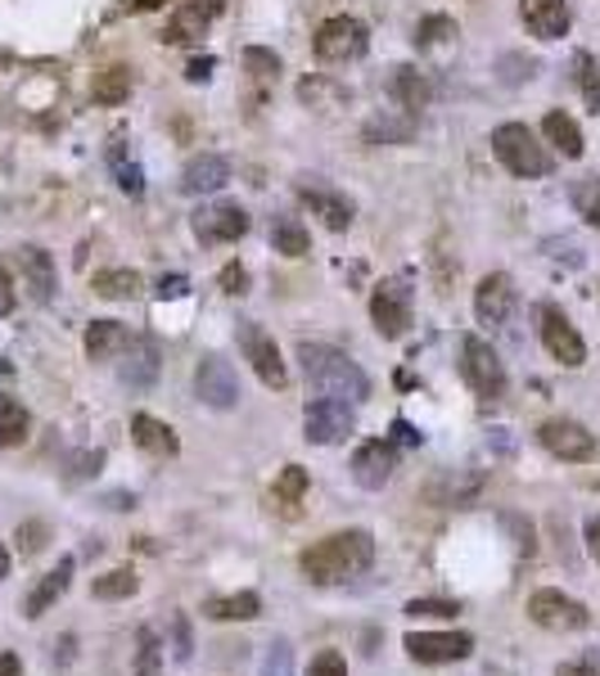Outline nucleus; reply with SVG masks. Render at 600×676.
<instances>
[{
    "label": "nucleus",
    "instance_id": "nucleus-1",
    "mask_svg": "<svg viewBox=\"0 0 600 676\" xmlns=\"http://www.w3.org/2000/svg\"><path fill=\"white\" fill-rule=\"evenodd\" d=\"M370 564H375V536L366 528H348V532H335V536H321L316 546H307L298 555L303 577L316 582V586L348 582V577L366 573Z\"/></svg>",
    "mask_w": 600,
    "mask_h": 676
},
{
    "label": "nucleus",
    "instance_id": "nucleus-29",
    "mask_svg": "<svg viewBox=\"0 0 600 676\" xmlns=\"http://www.w3.org/2000/svg\"><path fill=\"white\" fill-rule=\"evenodd\" d=\"M32 433V416L23 411V401H14L10 392H0V451L23 447Z\"/></svg>",
    "mask_w": 600,
    "mask_h": 676
},
{
    "label": "nucleus",
    "instance_id": "nucleus-45",
    "mask_svg": "<svg viewBox=\"0 0 600 676\" xmlns=\"http://www.w3.org/2000/svg\"><path fill=\"white\" fill-rule=\"evenodd\" d=\"M307 676H348V663H344V654H335V649H321V654L312 658Z\"/></svg>",
    "mask_w": 600,
    "mask_h": 676
},
{
    "label": "nucleus",
    "instance_id": "nucleus-55",
    "mask_svg": "<svg viewBox=\"0 0 600 676\" xmlns=\"http://www.w3.org/2000/svg\"><path fill=\"white\" fill-rule=\"evenodd\" d=\"M0 676H23V658L19 654H0Z\"/></svg>",
    "mask_w": 600,
    "mask_h": 676
},
{
    "label": "nucleus",
    "instance_id": "nucleus-23",
    "mask_svg": "<svg viewBox=\"0 0 600 676\" xmlns=\"http://www.w3.org/2000/svg\"><path fill=\"white\" fill-rule=\"evenodd\" d=\"M226 181H231V163L222 154H199L181 172V190L185 194H217Z\"/></svg>",
    "mask_w": 600,
    "mask_h": 676
},
{
    "label": "nucleus",
    "instance_id": "nucleus-9",
    "mask_svg": "<svg viewBox=\"0 0 600 676\" xmlns=\"http://www.w3.org/2000/svg\"><path fill=\"white\" fill-rule=\"evenodd\" d=\"M194 392L204 406H213V411H231V406L240 401V375L226 357L209 352L204 361L194 366Z\"/></svg>",
    "mask_w": 600,
    "mask_h": 676
},
{
    "label": "nucleus",
    "instance_id": "nucleus-47",
    "mask_svg": "<svg viewBox=\"0 0 600 676\" xmlns=\"http://www.w3.org/2000/svg\"><path fill=\"white\" fill-rule=\"evenodd\" d=\"M501 523L515 532V551H519V555H532V551H538V541H532V528H528L519 514H501Z\"/></svg>",
    "mask_w": 600,
    "mask_h": 676
},
{
    "label": "nucleus",
    "instance_id": "nucleus-13",
    "mask_svg": "<svg viewBox=\"0 0 600 676\" xmlns=\"http://www.w3.org/2000/svg\"><path fill=\"white\" fill-rule=\"evenodd\" d=\"M190 226L204 244H235L240 235H248V213L240 203H209L190 217Z\"/></svg>",
    "mask_w": 600,
    "mask_h": 676
},
{
    "label": "nucleus",
    "instance_id": "nucleus-21",
    "mask_svg": "<svg viewBox=\"0 0 600 676\" xmlns=\"http://www.w3.org/2000/svg\"><path fill=\"white\" fill-rule=\"evenodd\" d=\"M159 370H163V361H159V344H154V338H131V352L122 361V383L131 392H145V388H154Z\"/></svg>",
    "mask_w": 600,
    "mask_h": 676
},
{
    "label": "nucleus",
    "instance_id": "nucleus-50",
    "mask_svg": "<svg viewBox=\"0 0 600 676\" xmlns=\"http://www.w3.org/2000/svg\"><path fill=\"white\" fill-rule=\"evenodd\" d=\"M41 541H45V528H41V523H23V528H19V546H23V555H37Z\"/></svg>",
    "mask_w": 600,
    "mask_h": 676
},
{
    "label": "nucleus",
    "instance_id": "nucleus-20",
    "mask_svg": "<svg viewBox=\"0 0 600 676\" xmlns=\"http://www.w3.org/2000/svg\"><path fill=\"white\" fill-rule=\"evenodd\" d=\"M298 198H303V208H312V217H321L325 231H348L353 226V203L335 190H325V185H298Z\"/></svg>",
    "mask_w": 600,
    "mask_h": 676
},
{
    "label": "nucleus",
    "instance_id": "nucleus-33",
    "mask_svg": "<svg viewBox=\"0 0 600 676\" xmlns=\"http://www.w3.org/2000/svg\"><path fill=\"white\" fill-rule=\"evenodd\" d=\"M91 289L100 294V298H109V303H118V298H136L141 294V276L131 266H113V270H100V276L91 280Z\"/></svg>",
    "mask_w": 600,
    "mask_h": 676
},
{
    "label": "nucleus",
    "instance_id": "nucleus-4",
    "mask_svg": "<svg viewBox=\"0 0 600 676\" xmlns=\"http://www.w3.org/2000/svg\"><path fill=\"white\" fill-rule=\"evenodd\" d=\"M460 379L470 383V392L475 397H484V401H497V397H506V361L497 357V348L492 344H484L479 334H465L460 338Z\"/></svg>",
    "mask_w": 600,
    "mask_h": 676
},
{
    "label": "nucleus",
    "instance_id": "nucleus-54",
    "mask_svg": "<svg viewBox=\"0 0 600 676\" xmlns=\"http://www.w3.org/2000/svg\"><path fill=\"white\" fill-rule=\"evenodd\" d=\"M587 551H591V560L600 564V514L587 519Z\"/></svg>",
    "mask_w": 600,
    "mask_h": 676
},
{
    "label": "nucleus",
    "instance_id": "nucleus-28",
    "mask_svg": "<svg viewBox=\"0 0 600 676\" xmlns=\"http://www.w3.org/2000/svg\"><path fill=\"white\" fill-rule=\"evenodd\" d=\"M131 438H136V447L141 451H150V455H176L181 451V442H176V433L163 424V420H154V416H131Z\"/></svg>",
    "mask_w": 600,
    "mask_h": 676
},
{
    "label": "nucleus",
    "instance_id": "nucleus-36",
    "mask_svg": "<svg viewBox=\"0 0 600 676\" xmlns=\"http://www.w3.org/2000/svg\"><path fill=\"white\" fill-rule=\"evenodd\" d=\"M573 208H578V217H582L587 226L600 231V176H582V181L573 185Z\"/></svg>",
    "mask_w": 600,
    "mask_h": 676
},
{
    "label": "nucleus",
    "instance_id": "nucleus-42",
    "mask_svg": "<svg viewBox=\"0 0 600 676\" xmlns=\"http://www.w3.org/2000/svg\"><path fill=\"white\" fill-rule=\"evenodd\" d=\"M447 37H456V23H451L447 14H429V19L416 28V41H420V45H438V41H447Z\"/></svg>",
    "mask_w": 600,
    "mask_h": 676
},
{
    "label": "nucleus",
    "instance_id": "nucleus-58",
    "mask_svg": "<svg viewBox=\"0 0 600 676\" xmlns=\"http://www.w3.org/2000/svg\"><path fill=\"white\" fill-rule=\"evenodd\" d=\"M556 676H600V672H596L591 663H565V667H560Z\"/></svg>",
    "mask_w": 600,
    "mask_h": 676
},
{
    "label": "nucleus",
    "instance_id": "nucleus-26",
    "mask_svg": "<svg viewBox=\"0 0 600 676\" xmlns=\"http://www.w3.org/2000/svg\"><path fill=\"white\" fill-rule=\"evenodd\" d=\"M126 348H131V334H126L122 320H95V325L87 329V357H91V361H113V357L126 352Z\"/></svg>",
    "mask_w": 600,
    "mask_h": 676
},
{
    "label": "nucleus",
    "instance_id": "nucleus-30",
    "mask_svg": "<svg viewBox=\"0 0 600 676\" xmlns=\"http://www.w3.org/2000/svg\"><path fill=\"white\" fill-rule=\"evenodd\" d=\"M109 172H113V181H118L122 194H131V198L145 194V172H141L136 158H131L126 141H113V145H109Z\"/></svg>",
    "mask_w": 600,
    "mask_h": 676
},
{
    "label": "nucleus",
    "instance_id": "nucleus-24",
    "mask_svg": "<svg viewBox=\"0 0 600 676\" xmlns=\"http://www.w3.org/2000/svg\"><path fill=\"white\" fill-rule=\"evenodd\" d=\"M19 270H23V285L32 289V298L37 303H50L54 298V262H50V253L45 248H37V244H23L19 248Z\"/></svg>",
    "mask_w": 600,
    "mask_h": 676
},
{
    "label": "nucleus",
    "instance_id": "nucleus-32",
    "mask_svg": "<svg viewBox=\"0 0 600 676\" xmlns=\"http://www.w3.org/2000/svg\"><path fill=\"white\" fill-rule=\"evenodd\" d=\"M416 135V113H403V117H370L366 122V141L370 145H407Z\"/></svg>",
    "mask_w": 600,
    "mask_h": 676
},
{
    "label": "nucleus",
    "instance_id": "nucleus-27",
    "mask_svg": "<svg viewBox=\"0 0 600 676\" xmlns=\"http://www.w3.org/2000/svg\"><path fill=\"white\" fill-rule=\"evenodd\" d=\"M257 614H262V600H257L253 591L204 600V618H213V623H253Z\"/></svg>",
    "mask_w": 600,
    "mask_h": 676
},
{
    "label": "nucleus",
    "instance_id": "nucleus-59",
    "mask_svg": "<svg viewBox=\"0 0 600 676\" xmlns=\"http://www.w3.org/2000/svg\"><path fill=\"white\" fill-rule=\"evenodd\" d=\"M6 573H10V551L0 546V577H6Z\"/></svg>",
    "mask_w": 600,
    "mask_h": 676
},
{
    "label": "nucleus",
    "instance_id": "nucleus-11",
    "mask_svg": "<svg viewBox=\"0 0 600 676\" xmlns=\"http://www.w3.org/2000/svg\"><path fill=\"white\" fill-rule=\"evenodd\" d=\"M484 488H488V479L475 473V469H443L425 483V501L443 505V510H465V505H475L484 496Z\"/></svg>",
    "mask_w": 600,
    "mask_h": 676
},
{
    "label": "nucleus",
    "instance_id": "nucleus-60",
    "mask_svg": "<svg viewBox=\"0 0 600 676\" xmlns=\"http://www.w3.org/2000/svg\"><path fill=\"white\" fill-rule=\"evenodd\" d=\"M488 676H510V672H501V667H488Z\"/></svg>",
    "mask_w": 600,
    "mask_h": 676
},
{
    "label": "nucleus",
    "instance_id": "nucleus-44",
    "mask_svg": "<svg viewBox=\"0 0 600 676\" xmlns=\"http://www.w3.org/2000/svg\"><path fill=\"white\" fill-rule=\"evenodd\" d=\"M303 488H307V473H303L298 464H289V469L281 473V483H276V501H298Z\"/></svg>",
    "mask_w": 600,
    "mask_h": 676
},
{
    "label": "nucleus",
    "instance_id": "nucleus-16",
    "mask_svg": "<svg viewBox=\"0 0 600 676\" xmlns=\"http://www.w3.org/2000/svg\"><path fill=\"white\" fill-rule=\"evenodd\" d=\"M222 10H226V0H185V6L167 19L163 41H167V45H190V41H199Z\"/></svg>",
    "mask_w": 600,
    "mask_h": 676
},
{
    "label": "nucleus",
    "instance_id": "nucleus-18",
    "mask_svg": "<svg viewBox=\"0 0 600 676\" xmlns=\"http://www.w3.org/2000/svg\"><path fill=\"white\" fill-rule=\"evenodd\" d=\"M519 19L538 41H560L573 23L569 0H519Z\"/></svg>",
    "mask_w": 600,
    "mask_h": 676
},
{
    "label": "nucleus",
    "instance_id": "nucleus-31",
    "mask_svg": "<svg viewBox=\"0 0 600 676\" xmlns=\"http://www.w3.org/2000/svg\"><path fill=\"white\" fill-rule=\"evenodd\" d=\"M542 135H547V145H556L565 158H582V150H587V141H582V131H578V122L569 117V113H547V122H542Z\"/></svg>",
    "mask_w": 600,
    "mask_h": 676
},
{
    "label": "nucleus",
    "instance_id": "nucleus-43",
    "mask_svg": "<svg viewBox=\"0 0 600 676\" xmlns=\"http://www.w3.org/2000/svg\"><path fill=\"white\" fill-rule=\"evenodd\" d=\"M407 614H411V618H456L460 608H456L451 600H411Z\"/></svg>",
    "mask_w": 600,
    "mask_h": 676
},
{
    "label": "nucleus",
    "instance_id": "nucleus-37",
    "mask_svg": "<svg viewBox=\"0 0 600 676\" xmlns=\"http://www.w3.org/2000/svg\"><path fill=\"white\" fill-rule=\"evenodd\" d=\"M136 573L131 569H113V573H104V577H95V586H91V595L95 600H126V595H136Z\"/></svg>",
    "mask_w": 600,
    "mask_h": 676
},
{
    "label": "nucleus",
    "instance_id": "nucleus-7",
    "mask_svg": "<svg viewBox=\"0 0 600 676\" xmlns=\"http://www.w3.org/2000/svg\"><path fill=\"white\" fill-rule=\"evenodd\" d=\"M316 54L325 59V63H348V59H362L366 54V45H370V32H366V23L362 19H348V14H339V19H325L321 28H316Z\"/></svg>",
    "mask_w": 600,
    "mask_h": 676
},
{
    "label": "nucleus",
    "instance_id": "nucleus-35",
    "mask_svg": "<svg viewBox=\"0 0 600 676\" xmlns=\"http://www.w3.org/2000/svg\"><path fill=\"white\" fill-rule=\"evenodd\" d=\"M91 95H95V104H109V109L122 104L131 95V73H126V68H104V73H95Z\"/></svg>",
    "mask_w": 600,
    "mask_h": 676
},
{
    "label": "nucleus",
    "instance_id": "nucleus-41",
    "mask_svg": "<svg viewBox=\"0 0 600 676\" xmlns=\"http://www.w3.org/2000/svg\"><path fill=\"white\" fill-rule=\"evenodd\" d=\"M244 68H248L253 78H276L281 73V59L272 50H262V45H248L244 50Z\"/></svg>",
    "mask_w": 600,
    "mask_h": 676
},
{
    "label": "nucleus",
    "instance_id": "nucleus-2",
    "mask_svg": "<svg viewBox=\"0 0 600 676\" xmlns=\"http://www.w3.org/2000/svg\"><path fill=\"white\" fill-rule=\"evenodd\" d=\"M298 361H303V375L307 383L321 392V397H339V401H362L370 392V379L366 370L339 352V348H325V344H303L298 348Z\"/></svg>",
    "mask_w": 600,
    "mask_h": 676
},
{
    "label": "nucleus",
    "instance_id": "nucleus-56",
    "mask_svg": "<svg viewBox=\"0 0 600 676\" xmlns=\"http://www.w3.org/2000/svg\"><path fill=\"white\" fill-rule=\"evenodd\" d=\"M163 0H122V10L126 14H150V10H159Z\"/></svg>",
    "mask_w": 600,
    "mask_h": 676
},
{
    "label": "nucleus",
    "instance_id": "nucleus-14",
    "mask_svg": "<svg viewBox=\"0 0 600 676\" xmlns=\"http://www.w3.org/2000/svg\"><path fill=\"white\" fill-rule=\"evenodd\" d=\"M542 344H547V352L560 361V366H569V370H578L582 361H587V344H582V334L573 329V320L560 311V307H542Z\"/></svg>",
    "mask_w": 600,
    "mask_h": 676
},
{
    "label": "nucleus",
    "instance_id": "nucleus-12",
    "mask_svg": "<svg viewBox=\"0 0 600 676\" xmlns=\"http://www.w3.org/2000/svg\"><path fill=\"white\" fill-rule=\"evenodd\" d=\"M538 442L556 455V460H569V464H587V460H596V433H587L578 420H547L542 429H538Z\"/></svg>",
    "mask_w": 600,
    "mask_h": 676
},
{
    "label": "nucleus",
    "instance_id": "nucleus-52",
    "mask_svg": "<svg viewBox=\"0 0 600 676\" xmlns=\"http://www.w3.org/2000/svg\"><path fill=\"white\" fill-rule=\"evenodd\" d=\"M19 307V294H14V280H10V270L0 266V316H10Z\"/></svg>",
    "mask_w": 600,
    "mask_h": 676
},
{
    "label": "nucleus",
    "instance_id": "nucleus-39",
    "mask_svg": "<svg viewBox=\"0 0 600 676\" xmlns=\"http://www.w3.org/2000/svg\"><path fill=\"white\" fill-rule=\"evenodd\" d=\"M573 63H578V86H582L587 109H591V113H600V63H596L591 54H578Z\"/></svg>",
    "mask_w": 600,
    "mask_h": 676
},
{
    "label": "nucleus",
    "instance_id": "nucleus-6",
    "mask_svg": "<svg viewBox=\"0 0 600 676\" xmlns=\"http://www.w3.org/2000/svg\"><path fill=\"white\" fill-rule=\"evenodd\" d=\"M528 618L538 627H547V632H582L591 623L587 604L565 595V591H556V586H542V591L528 595Z\"/></svg>",
    "mask_w": 600,
    "mask_h": 676
},
{
    "label": "nucleus",
    "instance_id": "nucleus-25",
    "mask_svg": "<svg viewBox=\"0 0 600 676\" xmlns=\"http://www.w3.org/2000/svg\"><path fill=\"white\" fill-rule=\"evenodd\" d=\"M388 95L397 100V109H407V113H420L429 100H434V86L425 82L420 68L403 63V68H393V78H388Z\"/></svg>",
    "mask_w": 600,
    "mask_h": 676
},
{
    "label": "nucleus",
    "instance_id": "nucleus-48",
    "mask_svg": "<svg viewBox=\"0 0 600 676\" xmlns=\"http://www.w3.org/2000/svg\"><path fill=\"white\" fill-rule=\"evenodd\" d=\"M222 289H226V294H244V289H248V270H244L240 262L222 266Z\"/></svg>",
    "mask_w": 600,
    "mask_h": 676
},
{
    "label": "nucleus",
    "instance_id": "nucleus-10",
    "mask_svg": "<svg viewBox=\"0 0 600 676\" xmlns=\"http://www.w3.org/2000/svg\"><path fill=\"white\" fill-rule=\"evenodd\" d=\"M370 320L384 338H403L411 329V285L407 280H384L370 298Z\"/></svg>",
    "mask_w": 600,
    "mask_h": 676
},
{
    "label": "nucleus",
    "instance_id": "nucleus-19",
    "mask_svg": "<svg viewBox=\"0 0 600 676\" xmlns=\"http://www.w3.org/2000/svg\"><path fill=\"white\" fill-rule=\"evenodd\" d=\"M510 311H515V285H510V276L492 270V276H484L475 289V316H479V325L497 329L510 320Z\"/></svg>",
    "mask_w": 600,
    "mask_h": 676
},
{
    "label": "nucleus",
    "instance_id": "nucleus-49",
    "mask_svg": "<svg viewBox=\"0 0 600 676\" xmlns=\"http://www.w3.org/2000/svg\"><path fill=\"white\" fill-rule=\"evenodd\" d=\"M172 632H176L172 658H176V663H190V654H194V645H190V623H185V618H172Z\"/></svg>",
    "mask_w": 600,
    "mask_h": 676
},
{
    "label": "nucleus",
    "instance_id": "nucleus-53",
    "mask_svg": "<svg viewBox=\"0 0 600 676\" xmlns=\"http://www.w3.org/2000/svg\"><path fill=\"white\" fill-rule=\"evenodd\" d=\"M154 294H159L163 303H167V298H185V294H190V280H185V276H163Z\"/></svg>",
    "mask_w": 600,
    "mask_h": 676
},
{
    "label": "nucleus",
    "instance_id": "nucleus-15",
    "mask_svg": "<svg viewBox=\"0 0 600 676\" xmlns=\"http://www.w3.org/2000/svg\"><path fill=\"white\" fill-rule=\"evenodd\" d=\"M407 654L416 658V663H460V658H470V649H475V641L465 636V632H411L407 641Z\"/></svg>",
    "mask_w": 600,
    "mask_h": 676
},
{
    "label": "nucleus",
    "instance_id": "nucleus-34",
    "mask_svg": "<svg viewBox=\"0 0 600 676\" xmlns=\"http://www.w3.org/2000/svg\"><path fill=\"white\" fill-rule=\"evenodd\" d=\"M272 244H276V253H285V257H303V253L312 248V235H307V226H303L298 217H276Z\"/></svg>",
    "mask_w": 600,
    "mask_h": 676
},
{
    "label": "nucleus",
    "instance_id": "nucleus-5",
    "mask_svg": "<svg viewBox=\"0 0 600 676\" xmlns=\"http://www.w3.org/2000/svg\"><path fill=\"white\" fill-rule=\"evenodd\" d=\"M353 429H357L353 401H339V397H316V401H307V411H303V438H307V442H316V447H335V442H344Z\"/></svg>",
    "mask_w": 600,
    "mask_h": 676
},
{
    "label": "nucleus",
    "instance_id": "nucleus-38",
    "mask_svg": "<svg viewBox=\"0 0 600 676\" xmlns=\"http://www.w3.org/2000/svg\"><path fill=\"white\" fill-rule=\"evenodd\" d=\"M136 676H159V667H163V641H159V632L154 627H141V636H136Z\"/></svg>",
    "mask_w": 600,
    "mask_h": 676
},
{
    "label": "nucleus",
    "instance_id": "nucleus-46",
    "mask_svg": "<svg viewBox=\"0 0 600 676\" xmlns=\"http://www.w3.org/2000/svg\"><path fill=\"white\" fill-rule=\"evenodd\" d=\"M100 464H104V451H82V455H73V464H69V479H73V483L95 479Z\"/></svg>",
    "mask_w": 600,
    "mask_h": 676
},
{
    "label": "nucleus",
    "instance_id": "nucleus-40",
    "mask_svg": "<svg viewBox=\"0 0 600 676\" xmlns=\"http://www.w3.org/2000/svg\"><path fill=\"white\" fill-rule=\"evenodd\" d=\"M262 676H294V645L289 641H272L262 658Z\"/></svg>",
    "mask_w": 600,
    "mask_h": 676
},
{
    "label": "nucleus",
    "instance_id": "nucleus-17",
    "mask_svg": "<svg viewBox=\"0 0 600 676\" xmlns=\"http://www.w3.org/2000/svg\"><path fill=\"white\" fill-rule=\"evenodd\" d=\"M393 469H397V451H393V442H384V438H370V442H362V447L353 451V479H357V488H366V492H379V488L393 479Z\"/></svg>",
    "mask_w": 600,
    "mask_h": 676
},
{
    "label": "nucleus",
    "instance_id": "nucleus-3",
    "mask_svg": "<svg viewBox=\"0 0 600 676\" xmlns=\"http://www.w3.org/2000/svg\"><path fill=\"white\" fill-rule=\"evenodd\" d=\"M492 154L501 158V167H506L510 176H523V181L551 172L547 145H542L523 122H501V126L492 131Z\"/></svg>",
    "mask_w": 600,
    "mask_h": 676
},
{
    "label": "nucleus",
    "instance_id": "nucleus-57",
    "mask_svg": "<svg viewBox=\"0 0 600 676\" xmlns=\"http://www.w3.org/2000/svg\"><path fill=\"white\" fill-rule=\"evenodd\" d=\"M393 433H397V442H407V447H416V442H420V433H416L407 420H397V424H393Z\"/></svg>",
    "mask_w": 600,
    "mask_h": 676
},
{
    "label": "nucleus",
    "instance_id": "nucleus-22",
    "mask_svg": "<svg viewBox=\"0 0 600 676\" xmlns=\"http://www.w3.org/2000/svg\"><path fill=\"white\" fill-rule=\"evenodd\" d=\"M73 569H78V560H73V555H63V560H59V564H54L37 586H32V595L23 600V614H28V618H41L45 608L73 586Z\"/></svg>",
    "mask_w": 600,
    "mask_h": 676
},
{
    "label": "nucleus",
    "instance_id": "nucleus-51",
    "mask_svg": "<svg viewBox=\"0 0 600 676\" xmlns=\"http://www.w3.org/2000/svg\"><path fill=\"white\" fill-rule=\"evenodd\" d=\"M213 68H217V59H213V54H204V59H190V63H185V82H209V78H213Z\"/></svg>",
    "mask_w": 600,
    "mask_h": 676
},
{
    "label": "nucleus",
    "instance_id": "nucleus-8",
    "mask_svg": "<svg viewBox=\"0 0 600 676\" xmlns=\"http://www.w3.org/2000/svg\"><path fill=\"white\" fill-rule=\"evenodd\" d=\"M240 348H244L253 375H257L266 388H285V383H289V370H285V361H281L276 338L266 334L257 320H244V325H240Z\"/></svg>",
    "mask_w": 600,
    "mask_h": 676
}]
</instances>
